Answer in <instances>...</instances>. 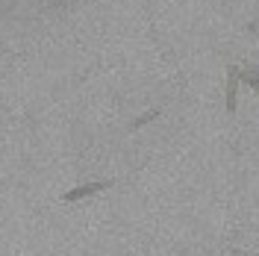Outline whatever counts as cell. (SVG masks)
Masks as SVG:
<instances>
[{
	"label": "cell",
	"mask_w": 259,
	"mask_h": 256,
	"mask_svg": "<svg viewBox=\"0 0 259 256\" xmlns=\"http://www.w3.org/2000/svg\"><path fill=\"white\" fill-rule=\"evenodd\" d=\"M103 189H109V180H103V183H85V186H77V189L65 192L62 200L74 203V200H82V197H89V194H95V192H103Z\"/></svg>",
	"instance_id": "1"
},
{
	"label": "cell",
	"mask_w": 259,
	"mask_h": 256,
	"mask_svg": "<svg viewBox=\"0 0 259 256\" xmlns=\"http://www.w3.org/2000/svg\"><path fill=\"white\" fill-rule=\"evenodd\" d=\"M236 92H239V68H230V82H227V112H236Z\"/></svg>",
	"instance_id": "2"
},
{
	"label": "cell",
	"mask_w": 259,
	"mask_h": 256,
	"mask_svg": "<svg viewBox=\"0 0 259 256\" xmlns=\"http://www.w3.org/2000/svg\"><path fill=\"white\" fill-rule=\"evenodd\" d=\"M239 80H244V82H247V86H250V89L259 95V77L253 74V71H239Z\"/></svg>",
	"instance_id": "3"
},
{
	"label": "cell",
	"mask_w": 259,
	"mask_h": 256,
	"mask_svg": "<svg viewBox=\"0 0 259 256\" xmlns=\"http://www.w3.org/2000/svg\"><path fill=\"white\" fill-rule=\"evenodd\" d=\"M156 115H159V109H153V112L142 115V118H139V121H136V124H133V130H136V127H142V124H147V121H153V118H156Z\"/></svg>",
	"instance_id": "4"
}]
</instances>
